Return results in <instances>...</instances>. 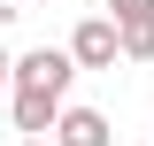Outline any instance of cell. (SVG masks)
Here are the masks:
<instances>
[{
    "label": "cell",
    "mask_w": 154,
    "mask_h": 146,
    "mask_svg": "<svg viewBox=\"0 0 154 146\" xmlns=\"http://www.w3.org/2000/svg\"><path fill=\"white\" fill-rule=\"evenodd\" d=\"M8 69H16V54H8V46H0V92H8Z\"/></svg>",
    "instance_id": "8992f818"
},
{
    "label": "cell",
    "mask_w": 154,
    "mask_h": 146,
    "mask_svg": "<svg viewBox=\"0 0 154 146\" xmlns=\"http://www.w3.org/2000/svg\"><path fill=\"white\" fill-rule=\"evenodd\" d=\"M23 146H54V138H23Z\"/></svg>",
    "instance_id": "52a82bcc"
},
{
    "label": "cell",
    "mask_w": 154,
    "mask_h": 146,
    "mask_svg": "<svg viewBox=\"0 0 154 146\" xmlns=\"http://www.w3.org/2000/svg\"><path fill=\"white\" fill-rule=\"evenodd\" d=\"M69 77H77V62L62 54V46H31V54H16V69H8V92H46V100H69Z\"/></svg>",
    "instance_id": "6da1fadb"
},
{
    "label": "cell",
    "mask_w": 154,
    "mask_h": 146,
    "mask_svg": "<svg viewBox=\"0 0 154 146\" xmlns=\"http://www.w3.org/2000/svg\"><path fill=\"white\" fill-rule=\"evenodd\" d=\"M62 54L77 62V69H116V62H123V46H116V23L108 16H85L69 31V46H62Z\"/></svg>",
    "instance_id": "3957f363"
},
{
    "label": "cell",
    "mask_w": 154,
    "mask_h": 146,
    "mask_svg": "<svg viewBox=\"0 0 154 146\" xmlns=\"http://www.w3.org/2000/svg\"><path fill=\"white\" fill-rule=\"evenodd\" d=\"M0 8H23V0H0Z\"/></svg>",
    "instance_id": "ba28073f"
},
{
    "label": "cell",
    "mask_w": 154,
    "mask_h": 146,
    "mask_svg": "<svg viewBox=\"0 0 154 146\" xmlns=\"http://www.w3.org/2000/svg\"><path fill=\"white\" fill-rule=\"evenodd\" d=\"M8 115H16L23 138H46V131H54V115H62V100H46V92H8Z\"/></svg>",
    "instance_id": "5b68a950"
},
{
    "label": "cell",
    "mask_w": 154,
    "mask_h": 146,
    "mask_svg": "<svg viewBox=\"0 0 154 146\" xmlns=\"http://www.w3.org/2000/svg\"><path fill=\"white\" fill-rule=\"evenodd\" d=\"M54 146H108L116 131H108V115L100 108H77V100H62V115H54V131H46Z\"/></svg>",
    "instance_id": "277c9868"
},
{
    "label": "cell",
    "mask_w": 154,
    "mask_h": 146,
    "mask_svg": "<svg viewBox=\"0 0 154 146\" xmlns=\"http://www.w3.org/2000/svg\"><path fill=\"white\" fill-rule=\"evenodd\" d=\"M108 23L123 62H154V0H108Z\"/></svg>",
    "instance_id": "7a4b0ae2"
}]
</instances>
